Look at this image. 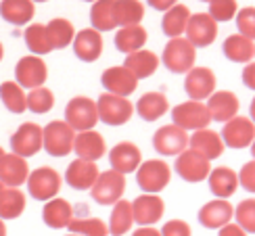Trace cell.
Returning <instances> with one entry per match:
<instances>
[{
	"mask_svg": "<svg viewBox=\"0 0 255 236\" xmlns=\"http://www.w3.org/2000/svg\"><path fill=\"white\" fill-rule=\"evenodd\" d=\"M163 65L172 73H188L195 67L197 61V46L188 38H172L163 48Z\"/></svg>",
	"mask_w": 255,
	"mask_h": 236,
	"instance_id": "1",
	"label": "cell"
},
{
	"mask_svg": "<svg viewBox=\"0 0 255 236\" xmlns=\"http://www.w3.org/2000/svg\"><path fill=\"white\" fill-rule=\"evenodd\" d=\"M126 190V176L118 169H109L99 174L97 182L90 188V199L99 205H115Z\"/></svg>",
	"mask_w": 255,
	"mask_h": 236,
	"instance_id": "2",
	"label": "cell"
},
{
	"mask_svg": "<svg viewBox=\"0 0 255 236\" xmlns=\"http://www.w3.org/2000/svg\"><path fill=\"white\" fill-rule=\"evenodd\" d=\"M169 178H172V169L161 159H148L136 169V184L153 195L161 192L169 184Z\"/></svg>",
	"mask_w": 255,
	"mask_h": 236,
	"instance_id": "3",
	"label": "cell"
},
{
	"mask_svg": "<svg viewBox=\"0 0 255 236\" xmlns=\"http://www.w3.org/2000/svg\"><path fill=\"white\" fill-rule=\"evenodd\" d=\"M97 109H99V119L107 125H124L132 119V113H134V107L126 96L111 94V92H105L99 96Z\"/></svg>",
	"mask_w": 255,
	"mask_h": 236,
	"instance_id": "4",
	"label": "cell"
},
{
	"mask_svg": "<svg viewBox=\"0 0 255 236\" xmlns=\"http://www.w3.org/2000/svg\"><path fill=\"white\" fill-rule=\"evenodd\" d=\"M73 140H76V130L67 123L55 119L44 127V151L50 157H67L73 151Z\"/></svg>",
	"mask_w": 255,
	"mask_h": 236,
	"instance_id": "5",
	"label": "cell"
},
{
	"mask_svg": "<svg viewBox=\"0 0 255 236\" xmlns=\"http://www.w3.org/2000/svg\"><path fill=\"white\" fill-rule=\"evenodd\" d=\"M27 192L36 201H50L61 190V174L52 167H38L27 176Z\"/></svg>",
	"mask_w": 255,
	"mask_h": 236,
	"instance_id": "6",
	"label": "cell"
},
{
	"mask_svg": "<svg viewBox=\"0 0 255 236\" xmlns=\"http://www.w3.org/2000/svg\"><path fill=\"white\" fill-rule=\"evenodd\" d=\"M172 119L176 125L184 127V130H203L211 123V113L205 103L201 101H186L180 103L172 109Z\"/></svg>",
	"mask_w": 255,
	"mask_h": 236,
	"instance_id": "7",
	"label": "cell"
},
{
	"mask_svg": "<svg viewBox=\"0 0 255 236\" xmlns=\"http://www.w3.org/2000/svg\"><path fill=\"white\" fill-rule=\"evenodd\" d=\"M42 146H44V127H40L34 121L21 123L10 136V151L25 159L40 153Z\"/></svg>",
	"mask_w": 255,
	"mask_h": 236,
	"instance_id": "8",
	"label": "cell"
},
{
	"mask_svg": "<svg viewBox=\"0 0 255 236\" xmlns=\"http://www.w3.org/2000/svg\"><path fill=\"white\" fill-rule=\"evenodd\" d=\"M65 121L76 132L92 130L99 121L97 103L92 99H86V96H76V99H71L65 107Z\"/></svg>",
	"mask_w": 255,
	"mask_h": 236,
	"instance_id": "9",
	"label": "cell"
},
{
	"mask_svg": "<svg viewBox=\"0 0 255 236\" xmlns=\"http://www.w3.org/2000/svg\"><path fill=\"white\" fill-rule=\"evenodd\" d=\"M211 161L207 157H203L195 148H186L178 155L176 161V174L182 178L184 182H190V184H197V182L207 180L209 171H211Z\"/></svg>",
	"mask_w": 255,
	"mask_h": 236,
	"instance_id": "10",
	"label": "cell"
},
{
	"mask_svg": "<svg viewBox=\"0 0 255 236\" xmlns=\"http://www.w3.org/2000/svg\"><path fill=\"white\" fill-rule=\"evenodd\" d=\"M188 134L184 127H180L176 123L169 125H161L153 136V146L159 155L165 157H178L182 151H186L188 146Z\"/></svg>",
	"mask_w": 255,
	"mask_h": 236,
	"instance_id": "11",
	"label": "cell"
},
{
	"mask_svg": "<svg viewBox=\"0 0 255 236\" xmlns=\"http://www.w3.org/2000/svg\"><path fill=\"white\" fill-rule=\"evenodd\" d=\"M48 78V67L38 55H29V57H21L15 65V82L23 88L34 90L38 86H44Z\"/></svg>",
	"mask_w": 255,
	"mask_h": 236,
	"instance_id": "12",
	"label": "cell"
},
{
	"mask_svg": "<svg viewBox=\"0 0 255 236\" xmlns=\"http://www.w3.org/2000/svg\"><path fill=\"white\" fill-rule=\"evenodd\" d=\"M222 140L228 148H247L255 140V123L251 117H232L222 127Z\"/></svg>",
	"mask_w": 255,
	"mask_h": 236,
	"instance_id": "13",
	"label": "cell"
},
{
	"mask_svg": "<svg viewBox=\"0 0 255 236\" xmlns=\"http://www.w3.org/2000/svg\"><path fill=\"white\" fill-rule=\"evenodd\" d=\"M184 34L197 48L209 46L218 38V21L209 13H195L190 15Z\"/></svg>",
	"mask_w": 255,
	"mask_h": 236,
	"instance_id": "14",
	"label": "cell"
},
{
	"mask_svg": "<svg viewBox=\"0 0 255 236\" xmlns=\"http://www.w3.org/2000/svg\"><path fill=\"white\" fill-rule=\"evenodd\" d=\"M184 90L190 101L209 99L216 92V73L209 67H193L186 73Z\"/></svg>",
	"mask_w": 255,
	"mask_h": 236,
	"instance_id": "15",
	"label": "cell"
},
{
	"mask_svg": "<svg viewBox=\"0 0 255 236\" xmlns=\"http://www.w3.org/2000/svg\"><path fill=\"white\" fill-rule=\"evenodd\" d=\"M99 165L97 161H88V159H76L67 165L65 171V182L73 190H90L92 184L99 178Z\"/></svg>",
	"mask_w": 255,
	"mask_h": 236,
	"instance_id": "16",
	"label": "cell"
},
{
	"mask_svg": "<svg viewBox=\"0 0 255 236\" xmlns=\"http://www.w3.org/2000/svg\"><path fill=\"white\" fill-rule=\"evenodd\" d=\"M132 211H134V222H138L140 226H153V224L161 220L165 211V203L161 197L153 195V192H144V195L134 199Z\"/></svg>",
	"mask_w": 255,
	"mask_h": 236,
	"instance_id": "17",
	"label": "cell"
},
{
	"mask_svg": "<svg viewBox=\"0 0 255 236\" xmlns=\"http://www.w3.org/2000/svg\"><path fill=\"white\" fill-rule=\"evenodd\" d=\"M101 84L105 86V90H107V92L120 94V96H126V99H128V96L136 90L138 78L126 65H122V67L105 69L103 76H101Z\"/></svg>",
	"mask_w": 255,
	"mask_h": 236,
	"instance_id": "18",
	"label": "cell"
},
{
	"mask_svg": "<svg viewBox=\"0 0 255 236\" xmlns=\"http://www.w3.org/2000/svg\"><path fill=\"white\" fill-rule=\"evenodd\" d=\"M197 218H199V224L203 228L216 230V228L226 226V224L235 218V207H232L226 199H214L199 209Z\"/></svg>",
	"mask_w": 255,
	"mask_h": 236,
	"instance_id": "19",
	"label": "cell"
},
{
	"mask_svg": "<svg viewBox=\"0 0 255 236\" xmlns=\"http://www.w3.org/2000/svg\"><path fill=\"white\" fill-rule=\"evenodd\" d=\"M73 52H76V57L84 63H94L101 52H103V38H101V31L94 29V27H86L76 34L73 38Z\"/></svg>",
	"mask_w": 255,
	"mask_h": 236,
	"instance_id": "20",
	"label": "cell"
},
{
	"mask_svg": "<svg viewBox=\"0 0 255 236\" xmlns=\"http://www.w3.org/2000/svg\"><path fill=\"white\" fill-rule=\"evenodd\" d=\"M29 176V165L27 159L17 153H6L0 161V180L4 186H21L27 182Z\"/></svg>",
	"mask_w": 255,
	"mask_h": 236,
	"instance_id": "21",
	"label": "cell"
},
{
	"mask_svg": "<svg viewBox=\"0 0 255 236\" xmlns=\"http://www.w3.org/2000/svg\"><path fill=\"white\" fill-rule=\"evenodd\" d=\"M239 99L235 92L230 90H220V92H214L207 99V109L211 113V119L214 121H222L226 123L228 119H232V117L239 115Z\"/></svg>",
	"mask_w": 255,
	"mask_h": 236,
	"instance_id": "22",
	"label": "cell"
},
{
	"mask_svg": "<svg viewBox=\"0 0 255 236\" xmlns=\"http://www.w3.org/2000/svg\"><path fill=\"white\" fill-rule=\"evenodd\" d=\"M109 163L113 169L122 171L124 176L132 174V171H136L138 165L142 163L140 148H138L134 142H118L109 153Z\"/></svg>",
	"mask_w": 255,
	"mask_h": 236,
	"instance_id": "23",
	"label": "cell"
},
{
	"mask_svg": "<svg viewBox=\"0 0 255 236\" xmlns=\"http://www.w3.org/2000/svg\"><path fill=\"white\" fill-rule=\"evenodd\" d=\"M209 190L211 195H214L216 199H228L237 192V188L241 186L239 182V174L235 169L230 167H216L209 171Z\"/></svg>",
	"mask_w": 255,
	"mask_h": 236,
	"instance_id": "24",
	"label": "cell"
},
{
	"mask_svg": "<svg viewBox=\"0 0 255 236\" xmlns=\"http://www.w3.org/2000/svg\"><path fill=\"white\" fill-rule=\"evenodd\" d=\"M188 146L195 148V151H199L203 157H207L209 161L222 157V153H224V148H226L224 140H222V134H218L214 130H207V127H203V130H197L193 136H190Z\"/></svg>",
	"mask_w": 255,
	"mask_h": 236,
	"instance_id": "25",
	"label": "cell"
},
{
	"mask_svg": "<svg viewBox=\"0 0 255 236\" xmlns=\"http://www.w3.org/2000/svg\"><path fill=\"white\" fill-rule=\"evenodd\" d=\"M71 220H73V207L69 201L57 199V197L46 201L44 209H42V222H44L48 228H52V230L67 228Z\"/></svg>",
	"mask_w": 255,
	"mask_h": 236,
	"instance_id": "26",
	"label": "cell"
},
{
	"mask_svg": "<svg viewBox=\"0 0 255 236\" xmlns=\"http://www.w3.org/2000/svg\"><path fill=\"white\" fill-rule=\"evenodd\" d=\"M105 138L92 130H84L76 134V140H73V151L78 153L80 159H88V161H99L105 155Z\"/></svg>",
	"mask_w": 255,
	"mask_h": 236,
	"instance_id": "27",
	"label": "cell"
},
{
	"mask_svg": "<svg viewBox=\"0 0 255 236\" xmlns=\"http://www.w3.org/2000/svg\"><path fill=\"white\" fill-rule=\"evenodd\" d=\"M226 59H230L232 63H251V59L255 57V44L253 40L243 36V34H232L224 40L222 44Z\"/></svg>",
	"mask_w": 255,
	"mask_h": 236,
	"instance_id": "28",
	"label": "cell"
},
{
	"mask_svg": "<svg viewBox=\"0 0 255 236\" xmlns=\"http://www.w3.org/2000/svg\"><path fill=\"white\" fill-rule=\"evenodd\" d=\"M34 0H2L0 15L10 25H25L34 17Z\"/></svg>",
	"mask_w": 255,
	"mask_h": 236,
	"instance_id": "29",
	"label": "cell"
},
{
	"mask_svg": "<svg viewBox=\"0 0 255 236\" xmlns=\"http://www.w3.org/2000/svg\"><path fill=\"white\" fill-rule=\"evenodd\" d=\"M169 109V103L165 94L161 92H146L142 94L136 103V111L142 117V121H157L159 117H163Z\"/></svg>",
	"mask_w": 255,
	"mask_h": 236,
	"instance_id": "30",
	"label": "cell"
},
{
	"mask_svg": "<svg viewBox=\"0 0 255 236\" xmlns=\"http://www.w3.org/2000/svg\"><path fill=\"white\" fill-rule=\"evenodd\" d=\"M124 65L130 69L138 80L151 78L153 73L157 71V67H159V57L155 55V52H151V50L140 48V50H136V52H130V55L126 57Z\"/></svg>",
	"mask_w": 255,
	"mask_h": 236,
	"instance_id": "31",
	"label": "cell"
},
{
	"mask_svg": "<svg viewBox=\"0 0 255 236\" xmlns=\"http://www.w3.org/2000/svg\"><path fill=\"white\" fill-rule=\"evenodd\" d=\"M148 40V34L142 25H126V27H120L118 34H115V46L118 50L130 55V52H136L140 50Z\"/></svg>",
	"mask_w": 255,
	"mask_h": 236,
	"instance_id": "32",
	"label": "cell"
},
{
	"mask_svg": "<svg viewBox=\"0 0 255 236\" xmlns=\"http://www.w3.org/2000/svg\"><path fill=\"white\" fill-rule=\"evenodd\" d=\"M188 19H190V10L184 4H174L172 8L165 10V15L161 19V29L163 34L169 38H178L186 31L188 25Z\"/></svg>",
	"mask_w": 255,
	"mask_h": 236,
	"instance_id": "33",
	"label": "cell"
},
{
	"mask_svg": "<svg viewBox=\"0 0 255 236\" xmlns=\"http://www.w3.org/2000/svg\"><path fill=\"white\" fill-rule=\"evenodd\" d=\"M92 27L99 31H111L118 27L115 19V0H94L90 8Z\"/></svg>",
	"mask_w": 255,
	"mask_h": 236,
	"instance_id": "34",
	"label": "cell"
},
{
	"mask_svg": "<svg viewBox=\"0 0 255 236\" xmlns=\"http://www.w3.org/2000/svg\"><path fill=\"white\" fill-rule=\"evenodd\" d=\"M25 211V195L17 186H4L0 192V218L17 220Z\"/></svg>",
	"mask_w": 255,
	"mask_h": 236,
	"instance_id": "35",
	"label": "cell"
},
{
	"mask_svg": "<svg viewBox=\"0 0 255 236\" xmlns=\"http://www.w3.org/2000/svg\"><path fill=\"white\" fill-rule=\"evenodd\" d=\"M23 40L27 48L34 52V55L42 57V55H48L50 50H55V46H52L50 42V36H48V29L44 23H31L27 25L25 34H23Z\"/></svg>",
	"mask_w": 255,
	"mask_h": 236,
	"instance_id": "36",
	"label": "cell"
},
{
	"mask_svg": "<svg viewBox=\"0 0 255 236\" xmlns=\"http://www.w3.org/2000/svg\"><path fill=\"white\" fill-rule=\"evenodd\" d=\"M134 224V211H132V203H128L120 199L115 203V207L111 211V220H109V232L113 236H124L126 232H130Z\"/></svg>",
	"mask_w": 255,
	"mask_h": 236,
	"instance_id": "37",
	"label": "cell"
},
{
	"mask_svg": "<svg viewBox=\"0 0 255 236\" xmlns=\"http://www.w3.org/2000/svg\"><path fill=\"white\" fill-rule=\"evenodd\" d=\"M0 101L10 113H23L27 109V94L23 92V86L17 82H2L0 84Z\"/></svg>",
	"mask_w": 255,
	"mask_h": 236,
	"instance_id": "38",
	"label": "cell"
},
{
	"mask_svg": "<svg viewBox=\"0 0 255 236\" xmlns=\"http://www.w3.org/2000/svg\"><path fill=\"white\" fill-rule=\"evenodd\" d=\"M144 17V6L140 0H115V19L118 25H140Z\"/></svg>",
	"mask_w": 255,
	"mask_h": 236,
	"instance_id": "39",
	"label": "cell"
},
{
	"mask_svg": "<svg viewBox=\"0 0 255 236\" xmlns=\"http://www.w3.org/2000/svg\"><path fill=\"white\" fill-rule=\"evenodd\" d=\"M46 29H48L50 42H52V46L55 48H65L73 42V38H76V29H73L71 21L63 19V17L50 19L46 23Z\"/></svg>",
	"mask_w": 255,
	"mask_h": 236,
	"instance_id": "40",
	"label": "cell"
},
{
	"mask_svg": "<svg viewBox=\"0 0 255 236\" xmlns=\"http://www.w3.org/2000/svg\"><path fill=\"white\" fill-rule=\"evenodd\" d=\"M69 232L78 236H107L109 226L101 218H73L69 222Z\"/></svg>",
	"mask_w": 255,
	"mask_h": 236,
	"instance_id": "41",
	"label": "cell"
},
{
	"mask_svg": "<svg viewBox=\"0 0 255 236\" xmlns=\"http://www.w3.org/2000/svg\"><path fill=\"white\" fill-rule=\"evenodd\" d=\"M55 107V94H52L46 86H38V88L29 90L27 94V109L31 113H48Z\"/></svg>",
	"mask_w": 255,
	"mask_h": 236,
	"instance_id": "42",
	"label": "cell"
},
{
	"mask_svg": "<svg viewBox=\"0 0 255 236\" xmlns=\"http://www.w3.org/2000/svg\"><path fill=\"white\" fill-rule=\"evenodd\" d=\"M235 218H237V224L247 234L255 232V199L241 201L235 209Z\"/></svg>",
	"mask_w": 255,
	"mask_h": 236,
	"instance_id": "43",
	"label": "cell"
},
{
	"mask_svg": "<svg viewBox=\"0 0 255 236\" xmlns=\"http://www.w3.org/2000/svg\"><path fill=\"white\" fill-rule=\"evenodd\" d=\"M239 13L237 0H211L209 2V15L216 21H230Z\"/></svg>",
	"mask_w": 255,
	"mask_h": 236,
	"instance_id": "44",
	"label": "cell"
},
{
	"mask_svg": "<svg viewBox=\"0 0 255 236\" xmlns=\"http://www.w3.org/2000/svg\"><path fill=\"white\" fill-rule=\"evenodd\" d=\"M237 27L239 34L255 40V6H245L237 13Z\"/></svg>",
	"mask_w": 255,
	"mask_h": 236,
	"instance_id": "45",
	"label": "cell"
},
{
	"mask_svg": "<svg viewBox=\"0 0 255 236\" xmlns=\"http://www.w3.org/2000/svg\"><path fill=\"white\" fill-rule=\"evenodd\" d=\"M239 182H241V186L245 188L247 192H253V195H255V159L241 167Z\"/></svg>",
	"mask_w": 255,
	"mask_h": 236,
	"instance_id": "46",
	"label": "cell"
},
{
	"mask_svg": "<svg viewBox=\"0 0 255 236\" xmlns=\"http://www.w3.org/2000/svg\"><path fill=\"white\" fill-rule=\"evenodd\" d=\"M190 226L184 220H169L163 224L161 236H190Z\"/></svg>",
	"mask_w": 255,
	"mask_h": 236,
	"instance_id": "47",
	"label": "cell"
},
{
	"mask_svg": "<svg viewBox=\"0 0 255 236\" xmlns=\"http://www.w3.org/2000/svg\"><path fill=\"white\" fill-rule=\"evenodd\" d=\"M243 84L255 90V63H247L245 69H243Z\"/></svg>",
	"mask_w": 255,
	"mask_h": 236,
	"instance_id": "48",
	"label": "cell"
},
{
	"mask_svg": "<svg viewBox=\"0 0 255 236\" xmlns=\"http://www.w3.org/2000/svg\"><path fill=\"white\" fill-rule=\"evenodd\" d=\"M218 236H247V232L243 230L239 224H226V226H222L220 228V232H218Z\"/></svg>",
	"mask_w": 255,
	"mask_h": 236,
	"instance_id": "49",
	"label": "cell"
},
{
	"mask_svg": "<svg viewBox=\"0 0 255 236\" xmlns=\"http://www.w3.org/2000/svg\"><path fill=\"white\" fill-rule=\"evenodd\" d=\"M146 2H148V6H153L155 10H163V13H165L167 8H172L176 4V0H146Z\"/></svg>",
	"mask_w": 255,
	"mask_h": 236,
	"instance_id": "50",
	"label": "cell"
},
{
	"mask_svg": "<svg viewBox=\"0 0 255 236\" xmlns=\"http://www.w3.org/2000/svg\"><path fill=\"white\" fill-rule=\"evenodd\" d=\"M132 236H161V230H155L151 226H140Z\"/></svg>",
	"mask_w": 255,
	"mask_h": 236,
	"instance_id": "51",
	"label": "cell"
},
{
	"mask_svg": "<svg viewBox=\"0 0 255 236\" xmlns=\"http://www.w3.org/2000/svg\"><path fill=\"white\" fill-rule=\"evenodd\" d=\"M249 115H251V119H253V123H255V96H253L251 107H249Z\"/></svg>",
	"mask_w": 255,
	"mask_h": 236,
	"instance_id": "52",
	"label": "cell"
},
{
	"mask_svg": "<svg viewBox=\"0 0 255 236\" xmlns=\"http://www.w3.org/2000/svg\"><path fill=\"white\" fill-rule=\"evenodd\" d=\"M0 236H6V226H4V220L0 218Z\"/></svg>",
	"mask_w": 255,
	"mask_h": 236,
	"instance_id": "53",
	"label": "cell"
},
{
	"mask_svg": "<svg viewBox=\"0 0 255 236\" xmlns=\"http://www.w3.org/2000/svg\"><path fill=\"white\" fill-rule=\"evenodd\" d=\"M2 57H4V46H2V42H0V61H2Z\"/></svg>",
	"mask_w": 255,
	"mask_h": 236,
	"instance_id": "54",
	"label": "cell"
},
{
	"mask_svg": "<svg viewBox=\"0 0 255 236\" xmlns=\"http://www.w3.org/2000/svg\"><path fill=\"white\" fill-rule=\"evenodd\" d=\"M251 155H253V159H255V140L251 142Z\"/></svg>",
	"mask_w": 255,
	"mask_h": 236,
	"instance_id": "55",
	"label": "cell"
},
{
	"mask_svg": "<svg viewBox=\"0 0 255 236\" xmlns=\"http://www.w3.org/2000/svg\"><path fill=\"white\" fill-rule=\"evenodd\" d=\"M4 155H6V153H4V148L0 146V161H2V157H4Z\"/></svg>",
	"mask_w": 255,
	"mask_h": 236,
	"instance_id": "56",
	"label": "cell"
},
{
	"mask_svg": "<svg viewBox=\"0 0 255 236\" xmlns=\"http://www.w3.org/2000/svg\"><path fill=\"white\" fill-rule=\"evenodd\" d=\"M4 190V184H2V180H0V192H2Z\"/></svg>",
	"mask_w": 255,
	"mask_h": 236,
	"instance_id": "57",
	"label": "cell"
},
{
	"mask_svg": "<svg viewBox=\"0 0 255 236\" xmlns=\"http://www.w3.org/2000/svg\"><path fill=\"white\" fill-rule=\"evenodd\" d=\"M34 2H46V0H34Z\"/></svg>",
	"mask_w": 255,
	"mask_h": 236,
	"instance_id": "58",
	"label": "cell"
},
{
	"mask_svg": "<svg viewBox=\"0 0 255 236\" xmlns=\"http://www.w3.org/2000/svg\"><path fill=\"white\" fill-rule=\"evenodd\" d=\"M67 236H78V234H67Z\"/></svg>",
	"mask_w": 255,
	"mask_h": 236,
	"instance_id": "59",
	"label": "cell"
},
{
	"mask_svg": "<svg viewBox=\"0 0 255 236\" xmlns=\"http://www.w3.org/2000/svg\"><path fill=\"white\" fill-rule=\"evenodd\" d=\"M86 2H94V0H86Z\"/></svg>",
	"mask_w": 255,
	"mask_h": 236,
	"instance_id": "60",
	"label": "cell"
},
{
	"mask_svg": "<svg viewBox=\"0 0 255 236\" xmlns=\"http://www.w3.org/2000/svg\"><path fill=\"white\" fill-rule=\"evenodd\" d=\"M203 2H211V0H203Z\"/></svg>",
	"mask_w": 255,
	"mask_h": 236,
	"instance_id": "61",
	"label": "cell"
}]
</instances>
